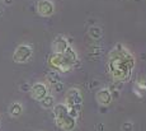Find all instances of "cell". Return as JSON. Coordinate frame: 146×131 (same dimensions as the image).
Returning a JSON list of instances; mask_svg holds the SVG:
<instances>
[{"label": "cell", "instance_id": "6", "mask_svg": "<svg viewBox=\"0 0 146 131\" xmlns=\"http://www.w3.org/2000/svg\"><path fill=\"white\" fill-rule=\"evenodd\" d=\"M29 92H31V97H32L33 99L41 102L42 99L48 94V88H47V85L44 84V83L37 82V83H35V84L31 87Z\"/></svg>", "mask_w": 146, "mask_h": 131}, {"label": "cell", "instance_id": "7", "mask_svg": "<svg viewBox=\"0 0 146 131\" xmlns=\"http://www.w3.org/2000/svg\"><path fill=\"white\" fill-rule=\"evenodd\" d=\"M37 13L41 17H51L55 13V4L51 0H40L37 3Z\"/></svg>", "mask_w": 146, "mask_h": 131}, {"label": "cell", "instance_id": "9", "mask_svg": "<svg viewBox=\"0 0 146 131\" xmlns=\"http://www.w3.org/2000/svg\"><path fill=\"white\" fill-rule=\"evenodd\" d=\"M95 99H97V102L99 106H102V107H108L113 98H112V94H111V90H109V89L102 88L97 92Z\"/></svg>", "mask_w": 146, "mask_h": 131}, {"label": "cell", "instance_id": "1", "mask_svg": "<svg viewBox=\"0 0 146 131\" xmlns=\"http://www.w3.org/2000/svg\"><path fill=\"white\" fill-rule=\"evenodd\" d=\"M136 65V60L132 52L123 43H117L107 57V70L112 79L125 83L131 79Z\"/></svg>", "mask_w": 146, "mask_h": 131}, {"label": "cell", "instance_id": "12", "mask_svg": "<svg viewBox=\"0 0 146 131\" xmlns=\"http://www.w3.org/2000/svg\"><path fill=\"white\" fill-rule=\"evenodd\" d=\"M88 35L90 36L93 40H100V38H102V36H103V32H102V29H100V27L92 26L90 28L88 29Z\"/></svg>", "mask_w": 146, "mask_h": 131}, {"label": "cell", "instance_id": "8", "mask_svg": "<svg viewBox=\"0 0 146 131\" xmlns=\"http://www.w3.org/2000/svg\"><path fill=\"white\" fill-rule=\"evenodd\" d=\"M69 47H70V45H69L67 38L60 35V36H57V37L52 41V54L62 55L64 52L69 49Z\"/></svg>", "mask_w": 146, "mask_h": 131}, {"label": "cell", "instance_id": "14", "mask_svg": "<svg viewBox=\"0 0 146 131\" xmlns=\"http://www.w3.org/2000/svg\"><path fill=\"white\" fill-rule=\"evenodd\" d=\"M41 106L43 108H46V110L53 108V106H55V98H53V96H51V94H47V96L41 101Z\"/></svg>", "mask_w": 146, "mask_h": 131}, {"label": "cell", "instance_id": "4", "mask_svg": "<svg viewBox=\"0 0 146 131\" xmlns=\"http://www.w3.org/2000/svg\"><path fill=\"white\" fill-rule=\"evenodd\" d=\"M32 55H33L32 46H29L27 43L19 45L13 54V61L17 64H26L27 61L31 60Z\"/></svg>", "mask_w": 146, "mask_h": 131}, {"label": "cell", "instance_id": "11", "mask_svg": "<svg viewBox=\"0 0 146 131\" xmlns=\"http://www.w3.org/2000/svg\"><path fill=\"white\" fill-rule=\"evenodd\" d=\"M23 112V107L19 102H13L9 107V115L12 117H19Z\"/></svg>", "mask_w": 146, "mask_h": 131}, {"label": "cell", "instance_id": "18", "mask_svg": "<svg viewBox=\"0 0 146 131\" xmlns=\"http://www.w3.org/2000/svg\"><path fill=\"white\" fill-rule=\"evenodd\" d=\"M0 1H1V0H0Z\"/></svg>", "mask_w": 146, "mask_h": 131}, {"label": "cell", "instance_id": "10", "mask_svg": "<svg viewBox=\"0 0 146 131\" xmlns=\"http://www.w3.org/2000/svg\"><path fill=\"white\" fill-rule=\"evenodd\" d=\"M62 56L64 59L67 61V64H70L71 66H74L75 64L78 63V54H76V51H75L74 49H72L71 46L69 47V49L66 50L65 52L62 54Z\"/></svg>", "mask_w": 146, "mask_h": 131}, {"label": "cell", "instance_id": "16", "mask_svg": "<svg viewBox=\"0 0 146 131\" xmlns=\"http://www.w3.org/2000/svg\"><path fill=\"white\" fill-rule=\"evenodd\" d=\"M55 89L57 92H60L61 89H62V83H57V84H55Z\"/></svg>", "mask_w": 146, "mask_h": 131}, {"label": "cell", "instance_id": "2", "mask_svg": "<svg viewBox=\"0 0 146 131\" xmlns=\"http://www.w3.org/2000/svg\"><path fill=\"white\" fill-rule=\"evenodd\" d=\"M52 110L53 116H55V122L61 130L72 131L76 127V120L69 115V110L65 106V103H57L53 106Z\"/></svg>", "mask_w": 146, "mask_h": 131}, {"label": "cell", "instance_id": "13", "mask_svg": "<svg viewBox=\"0 0 146 131\" xmlns=\"http://www.w3.org/2000/svg\"><path fill=\"white\" fill-rule=\"evenodd\" d=\"M47 80H48L52 85L57 84V83H61V74L56 70H51L47 74Z\"/></svg>", "mask_w": 146, "mask_h": 131}, {"label": "cell", "instance_id": "17", "mask_svg": "<svg viewBox=\"0 0 146 131\" xmlns=\"http://www.w3.org/2000/svg\"><path fill=\"white\" fill-rule=\"evenodd\" d=\"M0 126H1V124H0Z\"/></svg>", "mask_w": 146, "mask_h": 131}, {"label": "cell", "instance_id": "15", "mask_svg": "<svg viewBox=\"0 0 146 131\" xmlns=\"http://www.w3.org/2000/svg\"><path fill=\"white\" fill-rule=\"evenodd\" d=\"M121 130L122 131H133V124L131 121H125L121 126Z\"/></svg>", "mask_w": 146, "mask_h": 131}, {"label": "cell", "instance_id": "5", "mask_svg": "<svg viewBox=\"0 0 146 131\" xmlns=\"http://www.w3.org/2000/svg\"><path fill=\"white\" fill-rule=\"evenodd\" d=\"M48 65L52 70H56L58 73H66V71L71 70L72 66L70 64H67V61L64 59L62 55L60 54H52L48 57Z\"/></svg>", "mask_w": 146, "mask_h": 131}, {"label": "cell", "instance_id": "3", "mask_svg": "<svg viewBox=\"0 0 146 131\" xmlns=\"http://www.w3.org/2000/svg\"><path fill=\"white\" fill-rule=\"evenodd\" d=\"M65 106L69 110V115L76 120L80 115L83 106V96L78 88H70L65 94Z\"/></svg>", "mask_w": 146, "mask_h": 131}]
</instances>
